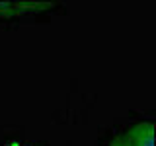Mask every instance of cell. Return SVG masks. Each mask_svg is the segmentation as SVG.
Wrapping results in <instances>:
<instances>
[{
  "mask_svg": "<svg viewBox=\"0 0 156 146\" xmlns=\"http://www.w3.org/2000/svg\"><path fill=\"white\" fill-rule=\"evenodd\" d=\"M123 140L129 146H154V123L140 121V123L133 125L123 134Z\"/></svg>",
  "mask_w": 156,
  "mask_h": 146,
  "instance_id": "obj_1",
  "label": "cell"
},
{
  "mask_svg": "<svg viewBox=\"0 0 156 146\" xmlns=\"http://www.w3.org/2000/svg\"><path fill=\"white\" fill-rule=\"evenodd\" d=\"M109 146H129V144H127L125 140H123V136H117V138L111 140V144H109Z\"/></svg>",
  "mask_w": 156,
  "mask_h": 146,
  "instance_id": "obj_2",
  "label": "cell"
},
{
  "mask_svg": "<svg viewBox=\"0 0 156 146\" xmlns=\"http://www.w3.org/2000/svg\"><path fill=\"white\" fill-rule=\"evenodd\" d=\"M8 146H23V144H8Z\"/></svg>",
  "mask_w": 156,
  "mask_h": 146,
  "instance_id": "obj_3",
  "label": "cell"
}]
</instances>
